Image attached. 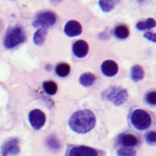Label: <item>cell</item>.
Wrapping results in <instances>:
<instances>
[{
  "label": "cell",
  "instance_id": "obj_1",
  "mask_svg": "<svg viewBox=\"0 0 156 156\" xmlns=\"http://www.w3.org/2000/svg\"><path fill=\"white\" fill-rule=\"evenodd\" d=\"M96 117L90 110H80L76 112L70 117L68 124L74 132L85 133L90 131L95 126Z\"/></svg>",
  "mask_w": 156,
  "mask_h": 156
},
{
  "label": "cell",
  "instance_id": "obj_2",
  "mask_svg": "<svg viewBox=\"0 0 156 156\" xmlns=\"http://www.w3.org/2000/svg\"><path fill=\"white\" fill-rule=\"evenodd\" d=\"M26 38L23 28L20 26H15L7 30L4 37V45L7 49H12L23 43Z\"/></svg>",
  "mask_w": 156,
  "mask_h": 156
},
{
  "label": "cell",
  "instance_id": "obj_3",
  "mask_svg": "<svg viewBox=\"0 0 156 156\" xmlns=\"http://www.w3.org/2000/svg\"><path fill=\"white\" fill-rule=\"evenodd\" d=\"M102 98L112 101L115 105L122 104L127 99L128 93L126 89L118 86H111L102 92Z\"/></svg>",
  "mask_w": 156,
  "mask_h": 156
},
{
  "label": "cell",
  "instance_id": "obj_4",
  "mask_svg": "<svg viewBox=\"0 0 156 156\" xmlns=\"http://www.w3.org/2000/svg\"><path fill=\"white\" fill-rule=\"evenodd\" d=\"M130 119L132 126L138 130H146L152 124L151 115L146 111L140 108L132 112Z\"/></svg>",
  "mask_w": 156,
  "mask_h": 156
},
{
  "label": "cell",
  "instance_id": "obj_5",
  "mask_svg": "<svg viewBox=\"0 0 156 156\" xmlns=\"http://www.w3.org/2000/svg\"><path fill=\"white\" fill-rule=\"evenodd\" d=\"M56 21V16L54 13L51 11H43L37 15L32 23L35 27H42L46 29L52 26Z\"/></svg>",
  "mask_w": 156,
  "mask_h": 156
},
{
  "label": "cell",
  "instance_id": "obj_6",
  "mask_svg": "<svg viewBox=\"0 0 156 156\" xmlns=\"http://www.w3.org/2000/svg\"><path fill=\"white\" fill-rule=\"evenodd\" d=\"M20 152L18 139L17 138H12L2 145L1 156H16L19 154Z\"/></svg>",
  "mask_w": 156,
  "mask_h": 156
},
{
  "label": "cell",
  "instance_id": "obj_7",
  "mask_svg": "<svg viewBox=\"0 0 156 156\" xmlns=\"http://www.w3.org/2000/svg\"><path fill=\"white\" fill-rule=\"evenodd\" d=\"M29 121L32 128L36 130H38L45 124L46 115L41 110L34 109L29 112Z\"/></svg>",
  "mask_w": 156,
  "mask_h": 156
},
{
  "label": "cell",
  "instance_id": "obj_8",
  "mask_svg": "<svg viewBox=\"0 0 156 156\" xmlns=\"http://www.w3.org/2000/svg\"><path fill=\"white\" fill-rule=\"evenodd\" d=\"M68 156H98V153L93 147L79 146L73 147L69 151Z\"/></svg>",
  "mask_w": 156,
  "mask_h": 156
},
{
  "label": "cell",
  "instance_id": "obj_9",
  "mask_svg": "<svg viewBox=\"0 0 156 156\" xmlns=\"http://www.w3.org/2000/svg\"><path fill=\"white\" fill-rule=\"evenodd\" d=\"M88 44L86 41L83 40H77L73 45V52L77 58L85 57L88 52Z\"/></svg>",
  "mask_w": 156,
  "mask_h": 156
},
{
  "label": "cell",
  "instance_id": "obj_10",
  "mask_svg": "<svg viewBox=\"0 0 156 156\" xmlns=\"http://www.w3.org/2000/svg\"><path fill=\"white\" fill-rule=\"evenodd\" d=\"M82 31V27L79 22L76 20L68 21L65 27L64 32L68 37H76L79 35Z\"/></svg>",
  "mask_w": 156,
  "mask_h": 156
},
{
  "label": "cell",
  "instance_id": "obj_11",
  "mask_svg": "<svg viewBox=\"0 0 156 156\" xmlns=\"http://www.w3.org/2000/svg\"><path fill=\"white\" fill-rule=\"evenodd\" d=\"M101 71L106 76L112 77L116 75L118 71V65L113 60H105L101 66Z\"/></svg>",
  "mask_w": 156,
  "mask_h": 156
},
{
  "label": "cell",
  "instance_id": "obj_12",
  "mask_svg": "<svg viewBox=\"0 0 156 156\" xmlns=\"http://www.w3.org/2000/svg\"><path fill=\"white\" fill-rule=\"evenodd\" d=\"M118 142L126 147H133L138 143V138L131 133H123L118 137Z\"/></svg>",
  "mask_w": 156,
  "mask_h": 156
},
{
  "label": "cell",
  "instance_id": "obj_13",
  "mask_svg": "<svg viewBox=\"0 0 156 156\" xmlns=\"http://www.w3.org/2000/svg\"><path fill=\"white\" fill-rule=\"evenodd\" d=\"M129 29L128 27L125 24L118 25L114 29V35L115 37L118 39H126L129 37Z\"/></svg>",
  "mask_w": 156,
  "mask_h": 156
},
{
  "label": "cell",
  "instance_id": "obj_14",
  "mask_svg": "<svg viewBox=\"0 0 156 156\" xmlns=\"http://www.w3.org/2000/svg\"><path fill=\"white\" fill-rule=\"evenodd\" d=\"M144 76V72L143 68L139 65H135L131 68L130 77L134 82H138L142 80Z\"/></svg>",
  "mask_w": 156,
  "mask_h": 156
},
{
  "label": "cell",
  "instance_id": "obj_15",
  "mask_svg": "<svg viewBox=\"0 0 156 156\" xmlns=\"http://www.w3.org/2000/svg\"><path fill=\"white\" fill-rule=\"evenodd\" d=\"M95 80V76L91 73H85L79 77L80 83L84 87H90L92 85Z\"/></svg>",
  "mask_w": 156,
  "mask_h": 156
},
{
  "label": "cell",
  "instance_id": "obj_16",
  "mask_svg": "<svg viewBox=\"0 0 156 156\" xmlns=\"http://www.w3.org/2000/svg\"><path fill=\"white\" fill-rule=\"evenodd\" d=\"M47 34V29L41 28L38 29L34 34L33 37V41L36 45L40 46L44 41L45 37Z\"/></svg>",
  "mask_w": 156,
  "mask_h": 156
},
{
  "label": "cell",
  "instance_id": "obj_17",
  "mask_svg": "<svg viewBox=\"0 0 156 156\" xmlns=\"http://www.w3.org/2000/svg\"><path fill=\"white\" fill-rule=\"evenodd\" d=\"M71 70V68L69 64L66 63H60L58 64L55 69L57 75L61 77L67 76Z\"/></svg>",
  "mask_w": 156,
  "mask_h": 156
},
{
  "label": "cell",
  "instance_id": "obj_18",
  "mask_svg": "<svg viewBox=\"0 0 156 156\" xmlns=\"http://www.w3.org/2000/svg\"><path fill=\"white\" fill-rule=\"evenodd\" d=\"M155 26V21L152 18H149L145 21H140L136 24V27L140 30L149 29Z\"/></svg>",
  "mask_w": 156,
  "mask_h": 156
},
{
  "label": "cell",
  "instance_id": "obj_19",
  "mask_svg": "<svg viewBox=\"0 0 156 156\" xmlns=\"http://www.w3.org/2000/svg\"><path fill=\"white\" fill-rule=\"evenodd\" d=\"M43 87L44 91L49 95L55 94L57 93L58 88L57 83L52 80L44 82L43 83Z\"/></svg>",
  "mask_w": 156,
  "mask_h": 156
},
{
  "label": "cell",
  "instance_id": "obj_20",
  "mask_svg": "<svg viewBox=\"0 0 156 156\" xmlns=\"http://www.w3.org/2000/svg\"><path fill=\"white\" fill-rule=\"evenodd\" d=\"M99 5L104 12H108L112 10L118 3L117 1H99Z\"/></svg>",
  "mask_w": 156,
  "mask_h": 156
},
{
  "label": "cell",
  "instance_id": "obj_21",
  "mask_svg": "<svg viewBox=\"0 0 156 156\" xmlns=\"http://www.w3.org/2000/svg\"><path fill=\"white\" fill-rule=\"evenodd\" d=\"M46 144L51 150L57 151L60 147V143L58 140L54 135H50L46 140Z\"/></svg>",
  "mask_w": 156,
  "mask_h": 156
},
{
  "label": "cell",
  "instance_id": "obj_22",
  "mask_svg": "<svg viewBox=\"0 0 156 156\" xmlns=\"http://www.w3.org/2000/svg\"><path fill=\"white\" fill-rule=\"evenodd\" d=\"M116 154L118 156H136V152L131 148L122 147L117 151Z\"/></svg>",
  "mask_w": 156,
  "mask_h": 156
},
{
  "label": "cell",
  "instance_id": "obj_23",
  "mask_svg": "<svg viewBox=\"0 0 156 156\" xmlns=\"http://www.w3.org/2000/svg\"><path fill=\"white\" fill-rule=\"evenodd\" d=\"M146 102L151 105H155L156 104V92L155 90L148 92L145 96Z\"/></svg>",
  "mask_w": 156,
  "mask_h": 156
},
{
  "label": "cell",
  "instance_id": "obj_24",
  "mask_svg": "<svg viewBox=\"0 0 156 156\" xmlns=\"http://www.w3.org/2000/svg\"><path fill=\"white\" fill-rule=\"evenodd\" d=\"M146 142L151 145H154L156 143V133L154 131H149L145 134Z\"/></svg>",
  "mask_w": 156,
  "mask_h": 156
},
{
  "label": "cell",
  "instance_id": "obj_25",
  "mask_svg": "<svg viewBox=\"0 0 156 156\" xmlns=\"http://www.w3.org/2000/svg\"><path fill=\"white\" fill-rule=\"evenodd\" d=\"M144 37L147 40L152 41L153 42H155V34L152 32H147L144 34Z\"/></svg>",
  "mask_w": 156,
  "mask_h": 156
}]
</instances>
